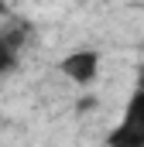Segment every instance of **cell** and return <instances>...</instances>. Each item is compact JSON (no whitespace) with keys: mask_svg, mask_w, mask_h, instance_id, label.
Segmentation results:
<instances>
[{"mask_svg":"<svg viewBox=\"0 0 144 147\" xmlns=\"http://www.w3.org/2000/svg\"><path fill=\"white\" fill-rule=\"evenodd\" d=\"M107 147H144V82L130 92L120 123L107 134Z\"/></svg>","mask_w":144,"mask_h":147,"instance_id":"1","label":"cell"},{"mask_svg":"<svg viewBox=\"0 0 144 147\" xmlns=\"http://www.w3.org/2000/svg\"><path fill=\"white\" fill-rule=\"evenodd\" d=\"M100 65H103L100 51H93V48H79V51H69V55L58 62V72L65 75L69 82H75V86H93L96 75H100Z\"/></svg>","mask_w":144,"mask_h":147,"instance_id":"2","label":"cell"},{"mask_svg":"<svg viewBox=\"0 0 144 147\" xmlns=\"http://www.w3.org/2000/svg\"><path fill=\"white\" fill-rule=\"evenodd\" d=\"M17 69V48L0 34V75H10Z\"/></svg>","mask_w":144,"mask_h":147,"instance_id":"3","label":"cell"},{"mask_svg":"<svg viewBox=\"0 0 144 147\" xmlns=\"http://www.w3.org/2000/svg\"><path fill=\"white\" fill-rule=\"evenodd\" d=\"M93 106H100V99H96V96H82V99L75 103V113H89Z\"/></svg>","mask_w":144,"mask_h":147,"instance_id":"4","label":"cell"},{"mask_svg":"<svg viewBox=\"0 0 144 147\" xmlns=\"http://www.w3.org/2000/svg\"><path fill=\"white\" fill-rule=\"evenodd\" d=\"M3 14H7V0H0V17H3Z\"/></svg>","mask_w":144,"mask_h":147,"instance_id":"5","label":"cell"}]
</instances>
